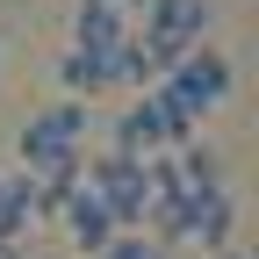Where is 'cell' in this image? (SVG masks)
I'll return each instance as SVG.
<instances>
[{"label": "cell", "mask_w": 259, "mask_h": 259, "mask_svg": "<svg viewBox=\"0 0 259 259\" xmlns=\"http://www.w3.org/2000/svg\"><path fill=\"white\" fill-rule=\"evenodd\" d=\"M87 137H94V101H58V108H36L15 130V151L36 180L72 187L79 166H87Z\"/></svg>", "instance_id": "cell-1"}, {"label": "cell", "mask_w": 259, "mask_h": 259, "mask_svg": "<svg viewBox=\"0 0 259 259\" xmlns=\"http://www.w3.org/2000/svg\"><path fill=\"white\" fill-rule=\"evenodd\" d=\"M158 94H166L187 122H202V115H216L238 94V72H231V58H223L216 44H194V51H180L166 72H158Z\"/></svg>", "instance_id": "cell-2"}, {"label": "cell", "mask_w": 259, "mask_h": 259, "mask_svg": "<svg viewBox=\"0 0 259 259\" xmlns=\"http://www.w3.org/2000/svg\"><path fill=\"white\" fill-rule=\"evenodd\" d=\"M108 137H115V151L144 158V151H173V144H187V137H194V122H187L158 87H144V94H130V108L115 115Z\"/></svg>", "instance_id": "cell-3"}, {"label": "cell", "mask_w": 259, "mask_h": 259, "mask_svg": "<svg viewBox=\"0 0 259 259\" xmlns=\"http://www.w3.org/2000/svg\"><path fill=\"white\" fill-rule=\"evenodd\" d=\"M79 180L101 194V209L115 216V231H144V209H151L144 158H130V151H101L94 166H79Z\"/></svg>", "instance_id": "cell-4"}, {"label": "cell", "mask_w": 259, "mask_h": 259, "mask_svg": "<svg viewBox=\"0 0 259 259\" xmlns=\"http://www.w3.org/2000/svg\"><path fill=\"white\" fill-rule=\"evenodd\" d=\"M209 29H216V0H144V36L158 51V65H173L180 51L194 44H209Z\"/></svg>", "instance_id": "cell-5"}, {"label": "cell", "mask_w": 259, "mask_h": 259, "mask_svg": "<svg viewBox=\"0 0 259 259\" xmlns=\"http://www.w3.org/2000/svg\"><path fill=\"white\" fill-rule=\"evenodd\" d=\"M231 238H238V194H231V180L223 187H187V202H180V245L223 252Z\"/></svg>", "instance_id": "cell-6"}, {"label": "cell", "mask_w": 259, "mask_h": 259, "mask_svg": "<svg viewBox=\"0 0 259 259\" xmlns=\"http://www.w3.org/2000/svg\"><path fill=\"white\" fill-rule=\"evenodd\" d=\"M58 223H65V238H72V252H101L108 238H115V216L101 209V194H94L87 180H72V187H65V202H58Z\"/></svg>", "instance_id": "cell-7"}, {"label": "cell", "mask_w": 259, "mask_h": 259, "mask_svg": "<svg viewBox=\"0 0 259 259\" xmlns=\"http://www.w3.org/2000/svg\"><path fill=\"white\" fill-rule=\"evenodd\" d=\"M58 79H65L72 101H101V94H115V51H87V44H72V51L58 58Z\"/></svg>", "instance_id": "cell-8"}, {"label": "cell", "mask_w": 259, "mask_h": 259, "mask_svg": "<svg viewBox=\"0 0 259 259\" xmlns=\"http://www.w3.org/2000/svg\"><path fill=\"white\" fill-rule=\"evenodd\" d=\"M122 36H130V8H115V0H72V44L115 51Z\"/></svg>", "instance_id": "cell-9"}, {"label": "cell", "mask_w": 259, "mask_h": 259, "mask_svg": "<svg viewBox=\"0 0 259 259\" xmlns=\"http://www.w3.org/2000/svg\"><path fill=\"white\" fill-rule=\"evenodd\" d=\"M173 166H180V187H223V180H231V173H223V151H216L209 137L173 144Z\"/></svg>", "instance_id": "cell-10"}, {"label": "cell", "mask_w": 259, "mask_h": 259, "mask_svg": "<svg viewBox=\"0 0 259 259\" xmlns=\"http://www.w3.org/2000/svg\"><path fill=\"white\" fill-rule=\"evenodd\" d=\"M94 259H166V245H158V238H144V231H115Z\"/></svg>", "instance_id": "cell-11"}, {"label": "cell", "mask_w": 259, "mask_h": 259, "mask_svg": "<svg viewBox=\"0 0 259 259\" xmlns=\"http://www.w3.org/2000/svg\"><path fill=\"white\" fill-rule=\"evenodd\" d=\"M216 259H252V252H238V245H223V252H216Z\"/></svg>", "instance_id": "cell-12"}, {"label": "cell", "mask_w": 259, "mask_h": 259, "mask_svg": "<svg viewBox=\"0 0 259 259\" xmlns=\"http://www.w3.org/2000/svg\"><path fill=\"white\" fill-rule=\"evenodd\" d=\"M8 252H15V245H0V259H8Z\"/></svg>", "instance_id": "cell-13"}, {"label": "cell", "mask_w": 259, "mask_h": 259, "mask_svg": "<svg viewBox=\"0 0 259 259\" xmlns=\"http://www.w3.org/2000/svg\"><path fill=\"white\" fill-rule=\"evenodd\" d=\"M194 259H216V252H194Z\"/></svg>", "instance_id": "cell-14"}, {"label": "cell", "mask_w": 259, "mask_h": 259, "mask_svg": "<svg viewBox=\"0 0 259 259\" xmlns=\"http://www.w3.org/2000/svg\"><path fill=\"white\" fill-rule=\"evenodd\" d=\"M0 72H8V65H0Z\"/></svg>", "instance_id": "cell-15"}]
</instances>
